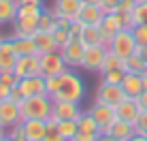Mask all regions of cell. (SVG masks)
Masks as SVG:
<instances>
[{
	"mask_svg": "<svg viewBox=\"0 0 147 141\" xmlns=\"http://www.w3.org/2000/svg\"><path fill=\"white\" fill-rule=\"evenodd\" d=\"M121 88H124V94L130 98H136L141 92H143V81H141V75L136 73H126L124 79H121Z\"/></svg>",
	"mask_w": 147,
	"mask_h": 141,
	"instance_id": "44dd1931",
	"label": "cell"
},
{
	"mask_svg": "<svg viewBox=\"0 0 147 141\" xmlns=\"http://www.w3.org/2000/svg\"><path fill=\"white\" fill-rule=\"evenodd\" d=\"M15 62H17V54L13 49V39H4L0 43V73H13Z\"/></svg>",
	"mask_w": 147,
	"mask_h": 141,
	"instance_id": "5bb4252c",
	"label": "cell"
},
{
	"mask_svg": "<svg viewBox=\"0 0 147 141\" xmlns=\"http://www.w3.org/2000/svg\"><path fill=\"white\" fill-rule=\"evenodd\" d=\"M40 13L38 15H17L13 22V37H32L38 30Z\"/></svg>",
	"mask_w": 147,
	"mask_h": 141,
	"instance_id": "30bf717a",
	"label": "cell"
},
{
	"mask_svg": "<svg viewBox=\"0 0 147 141\" xmlns=\"http://www.w3.org/2000/svg\"><path fill=\"white\" fill-rule=\"evenodd\" d=\"M130 30H132V34H134L136 45H139V47H145V45H147V26L141 24V26H132Z\"/></svg>",
	"mask_w": 147,
	"mask_h": 141,
	"instance_id": "836d02e7",
	"label": "cell"
},
{
	"mask_svg": "<svg viewBox=\"0 0 147 141\" xmlns=\"http://www.w3.org/2000/svg\"><path fill=\"white\" fill-rule=\"evenodd\" d=\"M134 126V135H141V137H147V109H141L136 120L132 122Z\"/></svg>",
	"mask_w": 147,
	"mask_h": 141,
	"instance_id": "4dcf8cb0",
	"label": "cell"
},
{
	"mask_svg": "<svg viewBox=\"0 0 147 141\" xmlns=\"http://www.w3.org/2000/svg\"><path fill=\"white\" fill-rule=\"evenodd\" d=\"M19 90H22L24 96H43L47 94V88H45V77L43 75H32V77H24L19 79Z\"/></svg>",
	"mask_w": 147,
	"mask_h": 141,
	"instance_id": "8fae6325",
	"label": "cell"
},
{
	"mask_svg": "<svg viewBox=\"0 0 147 141\" xmlns=\"http://www.w3.org/2000/svg\"><path fill=\"white\" fill-rule=\"evenodd\" d=\"M134 2H147V0H134Z\"/></svg>",
	"mask_w": 147,
	"mask_h": 141,
	"instance_id": "f5cc1de1",
	"label": "cell"
},
{
	"mask_svg": "<svg viewBox=\"0 0 147 141\" xmlns=\"http://www.w3.org/2000/svg\"><path fill=\"white\" fill-rule=\"evenodd\" d=\"M0 122H2V126L7 128V130L11 128V126H15V124L22 122L19 105L13 103V100H9V98L0 100Z\"/></svg>",
	"mask_w": 147,
	"mask_h": 141,
	"instance_id": "7c38bea8",
	"label": "cell"
},
{
	"mask_svg": "<svg viewBox=\"0 0 147 141\" xmlns=\"http://www.w3.org/2000/svg\"><path fill=\"white\" fill-rule=\"evenodd\" d=\"M102 133H109L111 137H115L117 141H128V139L134 135V126H132L130 122H126V120H119V118H117L113 124H109Z\"/></svg>",
	"mask_w": 147,
	"mask_h": 141,
	"instance_id": "ffe728a7",
	"label": "cell"
},
{
	"mask_svg": "<svg viewBox=\"0 0 147 141\" xmlns=\"http://www.w3.org/2000/svg\"><path fill=\"white\" fill-rule=\"evenodd\" d=\"M17 15V0H0V26L15 22Z\"/></svg>",
	"mask_w": 147,
	"mask_h": 141,
	"instance_id": "484cf974",
	"label": "cell"
},
{
	"mask_svg": "<svg viewBox=\"0 0 147 141\" xmlns=\"http://www.w3.org/2000/svg\"><path fill=\"white\" fill-rule=\"evenodd\" d=\"M124 70L126 73H136V75H143L147 70V64H145V60L141 58L139 52L132 54V56H128V58H124Z\"/></svg>",
	"mask_w": 147,
	"mask_h": 141,
	"instance_id": "d4e9b609",
	"label": "cell"
},
{
	"mask_svg": "<svg viewBox=\"0 0 147 141\" xmlns=\"http://www.w3.org/2000/svg\"><path fill=\"white\" fill-rule=\"evenodd\" d=\"M66 62H64L62 54L58 52H49V54H43L40 56V75L43 77H55V75H62L66 70Z\"/></svg>",
	"mask_w": 147,
	"mask_h": 141,
	"instance_id": "8992f818",
	"label": "cell"
},
{
	"mask_svg": "<svg viewBox=\"0 0 147 141\" xmlns=\"http://www.w3.org/2000/svg\"><path fill=\"white\" fill-rule=\"evenodd\" d=\"M83 24L79 22V19H73V22H70V26H68V32H70V37L73 39H79L81 37V32H83Z\"/></svg>",
	"mask_w": 147,
	"mask_h": 141,
	"instance_id": "8d00e7d4",
	"label": "cell"
},
{
	"mask_svg": "<svg viewBox=\"0 0 147 141\" xmlns=\"http://www.w3.org/2000/svg\"><path fill=\"white\" fill-rule=\"evenodd\" d=\"M0 100H4V98H2V94H0Z\"/></svg>",
	"mask_w": 147,
	"mask_h": 141,
	"instance_id": "11a10c76",
	"label": "cell"
},
{
	"mask_svg": "<svg viewBox=\"0 0 147 141\" xmlns=\"http://www.w3.org/2000/svg\"><path fill=\"white\" fill-rule=\"evenodd\" d=\"M24 98H26V96H24V94H22V90H19V85H13V88H11V92H9V100H13V103H22V100Z\"/></svg>",
	"mask_w": 147,
	"mask_h": 141,
	"instance_id": "ab89813d",
	"label": "cell"
},
{
	"mask_svg": "<svg viewBox=\"0 0 147 141\" xmlns=\"http://www.w3.org/2000/svg\"><path fill=\"white\" fill-rule=\"evenodd\" d=\"M17 4H38V7H43V0H17Z\"/></svg>",
	"mask_w": 147,
	"mask_h": 141,
	"instance_id": "f6af8a7d",
	"label": "cell"
},
{
	"mask_svg": "<svg viewBox=\"0 0 147 141\" xmlns=\"http://www.w3.org/2000/svg\"><path fill=\"white\" fill-rule=\"evenodd\" d=\"M53 39H55V43H58V47H64V45H66L73 37H70L68 28H60L58 26V28L53 30Z\"/></svg>",
	"mask_w": 147,
	"mask_h": 141,
	"instance_id": "e575fe53",
	"label": "cell"
},
{
	"mask_svg": "<svg viewBox=\"0 0 147 141\" xmlns=\"http://www.w3.org/2000/svg\"><path fill=\"white\" fill-rule=\"evenodd\" d=\"M124 75H126V70H121V68H115V70H107V73H102L100 75V81H105V83H121V79H124Z\"/></svg>",
	"mask_w": 147,
	"mask_h": 141,
	"instance_id": "1f68e13d",
	"label": "cell"
},
{
	"mask_svg": "<svg viewBox=\"0 0 147 141\" xmlns=\"http://www.w3.org/2000/svg\"><path fill=\"white\" fill-rule=\"evenodd\" d=\"M107 49L105 45H90L83 52V62H81V68L90 70V73H100V66H102V60L107 56Z\"/></svg>",
	"mask_w": 147,
	"mask_h": 141,
	"instance_id": "9c48e42d",
	"label": "cell"
},
{
	"mask_svg": "<svg viewBox=\"0 0 147 141\" xmlns=\"http://www.w3.org/2000/svg\"><path fill=\"white\" fill-rule=\"evenodd\" d=\"M81 4H100V0H81Z\"/></svg>",
	"mask_w": 147,
	"mask_h": 141,
	"instance_id": "c3c4849f",
	"label": "cell"
},
{
	"mask_svg": "<svg viewBox=\"0 0 147 141\" xmlns=\"http://www.w3.org/2000/svg\"><path fill=\"white\" fill-rule=\"evenodd\" d=\"M134 0H121L119 2V7H117V11H121V13H132V9H134Z\"/></svg>",
	"mask_w": 147,
	"mask_h": 141,
	"instance_id": "60d3db41",
	"label": "cell"
},
{
	"mask_svg": "<svg viewBox=\"0 0 147 141\" xmlns=\"http://www.w3.org/2000/svg\"><path fill=\"white\" fill-rule=\"evenodd\" d=\"M83 52H85V45L81 43V39H70L64 47H60V54H62V58H64L68 68H79L81 66Z\"/></svg>",
	"mask_w": 147,
	"mask_h": 141,
	"instance_id": "ba28073f",
	"label": "cell"
},
{
	"mask_svg": "<svg viewBox=\"0 0 147 141\" xmlns=\"http://www.w3.org/2000/svg\"><path fill=\"white\" fill-rule=\"evenodd\" d=\"M147 26V2H136L132 9V26Z\"/></svg>",
	"mask_w": 147,
	"mask_h": 141,
	"instance_id": "f546056e",
	"label": "cell"
},
{
	"mask_svg": "<svg viewBox=\"0 0 147 141\" xmlns=\"http://www.w3.org/2000/svg\"><path fill=\"white\" fill-rule=\"evenodd\" d=\"M2 41H4V37H2V34H0V43H2Z\"/></svg>",
	"mask_w": 147,
	"mask_h": 141,
	"instance_id": "db71d44e",
	"label": "cell"
},
{
	"mask_svg": "<svg viewBox=\"0 0 147 141\" xmlns=\"http://www.w3.org/2000/svg\"><path fill=\"white\" fill-rule=\"evenodd\" d=\"M126 98L124 94V88L121 83H105L100 81V85L96 88V94H94V103H105V105H117Z\"/></svg>",
	"mask_w": 147,
	"mask_h": 141,
	"instance_id": "5b68a950",
	"label": "cell"
},
{
	"mask_svg": "<svg viewBox=\"0 0 147 141\" xmlns=\"http://www.w3.org/2000/svg\"><path fill=\"white\" fill-rule=\"evenodd\" d=\"M79 39H81V43H83L85 47H90V45H105V37H102L100 26H85ZM105 47H107V45H105Z\"/></svg>",
	"mask_w": 147,
	"mask_h": 141,
	"instance_id": "7402d4cb",
	"label": "cell"
},
{
	"mask_svg": "<svg viewBox=\"0 0 147 141\" xmlns=\"http://www.w3.org/2000/svg\"><path fill=\"white\" fill-rule=\"evenodd\" d=\"M13 73L17 75V79L32 77V75H40V56L38 54H28V56H17Z\"/></svg>",
	"mask_w": 147,
	"mask_h": 141,
	"instance_id": "52a82bcc",
	"label": "cell"
},
{
	"mask_svg": "<svg viewBox=\"0 0 147 141\" xmlns=\"http://www.w3.org/2000/svg\"><path fill=\"white\" fill-rule=\"evenodd\" d=\"M105 17V11L100 9V4H81V11L77 19L83 26H100Z\"/></svg>",
	"mask_w": 147,
	"mask_h": 141,
	"instance_id": "9a60e30c",
	"label": "cell"
},
{
	"mask_svg": "<svg viewBox=\"0 0 147 141\" xmlns=\"http://www.w3.org/2000/svg\"><path fill=\"white\" fill-rule=\"evenodd\" d=\"M83 113L79 107V103L75 100H51V111H49V118L51 122H60V120H77L79 115Z\"/></svg>",
	"mask_w": 147,
	"mask_h": 141,
	"instance_id": "277c9868",
	"label": "cell"
},
{
	"mask_svg": "<svg viewBox=\"0 0 147 141\" xmlns=\"http://www.w3.org/2000/svg\"><path fill=\"white\" fill-rule=\"evenodd\" d=\"M85 96V81L75 68H66L60 75V90L51 100H75L81 103Z\"/></svg>",
	"mask_w": 147,
	"mask_h": 141,
	"instance_id": "6da1fadb",
	"label": "cell"
},
{
	"mask_svg": "<svg viewBox=\"0 0 147 141\" xmlns=\"http://www.w3.org/2000/svg\"><path fill=\"white\" fill-rule=\"evenodd\" d=\"M77 124H79V130H83V133H92V135H100L102 133V128H100V124L96 122V118L90 111H83L77 118Z\"/></svg>",
	"mask_w": 147,
	"mask_h": 141,
	"instance_id": "cb8c5ba5",
	"label": "cell"
},
{
	"mask_svg": "<svg viewBox=\"0 0 147 141\" xmlns=\"http://www.w3.org/2000/svg\"><path fill=\"white\" fill-rule=\"evenodd\" d=\"M9 139H11V141H28L26 137H9Z\"/></svg>",
	"mask_w": 147,
	"mask_h": 141,
	"instance_id": "681fc988",
	"label": "cell"
},
{
	"mask_svg": "<svg viewBox=\"0 0 147 141\" xmlns=\"http://www.w3.org/2000/svg\"><path fill=\"white\" fill-rule=\"evenodd\" d=\"M96 141H117V139H115V137H111L109 133H100L98 137H96Z\"/></svg>",
	"mask_w": 147,
	"mask_h": 141,
	"instance_id": "ee69618b",
	"label": "cell"
},
{
	"mask_svg": "<svg viewBox=\"0 0 147 141\" xmlns=\"http://www.w3.org/2000/svg\"><path fill=\"white\" fill-rule=\"evenodd\" d=\"M51 111V98L47 94L43 96H28L19 103V113L24 120H47Z\"/></svg>",
	"mask_w": 147,
	"mask_h": 141,
	"instance_id": "7a4b0ae2",
	"label": "cell"
},
{
	"mask_svg": "<svg viewBox=\"0 0 147 141\" xmlns=\"http://www.w3.org/2000/svg\"><path fill=\"white\" fill-rule=\"evenodd\" d=\"M136 103H139L141 109H147V90H143V92L136 96Z\"/></svg>",
	"mask_w": 147,
	"mask_h": 141,
	"instance_id": "7bdbcfd3",
	"label": "cell"
},
{
	"mask_svg": "<svg viewBox=\"0 0 147 141\" xmlns=\"http://www.w3.org/2000/svg\"><path fill=\"white\" fill-rule=\"evenodd\" d=\"M45 88H47V96L53 98L55 94H58V90H60V75H55V77H45Z\"/></svg>",
	"mask_w": 147,
	"mask_h": 141,
	"instance_id": "d590c367",
	"label": "cell"
},
{
	"mask_svg": "<svg viewBox=\"0 0 147 141\" xmlns=\"http://www.w3.org/2000/svg\"><path fill=\"white\" fill-rule=\"evenodd\" d=\"M136 52L141 54V58H143V60H145V64H147V45H145V47H139Z\"/></svg>",
	"mask_w": 147,
	"mask_h": 141,
	"instance_id": "bcb514c9",
	"label": "cell"
},
{
	"mask_svg": "<svg viewBox=\"0 0 147 141\" xmlns=\"http://www.w3.org/2000/svg\"><path fill=\"white\" fill-rule=\"evenodd\" d=\"M139 111H141V107H139V103H136V98H130V96H126L121 103L115 105V113H117V118L126 120V122H130V124L136 120Z\"/></svg>",
	"mask_w": 147,
	"mask_h": 141,
	"instance_id": "d6986e66",
	"label": "cell"
},
{
	"mask_svg": "<svg viewBox=\"0 0 147 141\" xmlns=\"http://www.w3.org/2000/svg\"><path fill=\"white\" fill-rule=\"evenodd\" d=\"M90 113L96 118V122L100 124V128H107L109 124H113L117 120V113H115V107L113 105H105V103H94L90 107Z\"/></svg>",
	"mask_w": 147,
	"mask_h": 141,
	"instance_id": "4fadbf2b",
	"label": "cell"
},
{
	"mask_svg": "<svg viewBox=\"0 0 147 141\" xmlns=\"http://www.w3.org/2000/svg\"><path fill=\"white\" fill-rule=\"evenodd\" d=\"M136 49H139V45H136L134 34H132L130 28H124V30H119L117 34H113V39H111V43H109V52L117 54L119 58L132 56V54H136Z\"/></svg>",
	"mask_w": 147,
	"mask_h": 141,
	"instance_id": "3957f363",
	"label": "cell"
},
{
	"mask_svg": "<svg viewBox=\"0 0 147 141\" xmlns=\"http://www.w3.org/2000/svg\"><path fill=\"white\" fill-rule=\"evenodd\" d=\"M115 68L124 70V58H119L117 54H113V52H109V49H107V56H105L102 66H100V75L107 73V70H115Z\"/></svg>",
	"mask_w": 147,
	"mask_h": 141,
	"instance_id": "83f0119b",
	"label": "cell"
},
{
	"mask_svg": "<svg viewBox=\"0 0 147 141\" xmlns=\"http://www.w3.org/2000/svg\"><path fill=\"white\" fill-rule=\"evenodd\" d=\"M128 141H147V137H141V135H132Z\"/></svg>",
	"mask_w": 147,
	"mask_h": 141,
	"instance_id": "7dc6e473",
	"label": "cell"
},
{
	"mask_svg": "<svg viewBox=\"0 0 147 141\" xmlns=\"http://www.w3.org/2000/svg\"><path fill=\"white\" fill-rule=\"evenodd\" d=\"M58 130L64 137V141H73L75 135L79 133V124H77V120H60L58 122Z\"/></svg>",
	"mask_w": 147,
	"mask_h": 141,
	"instance_id": "4316f807",
	"label": "cell"
},
{
	"mask_svg": "<svg viewBox=\"0 0 147 141\" xmlns=\"http://www.w3.org/2000/svg\"><path fill=\"white\" fill-rule=\"evenodd\" d=\"M121 0H100V9H102L105 13H115L117 11Z\"/></svg>",
	"mask_w": 147,
	"mask_h": 141,
	"instance_id": "74e56055",
	"label": "cell"
},
{
	"mask_svg": "<svg viewBox=\"0 0 147 141\" xmlns=\"http://www.w3.org/2000/svg\"><path fill=\"white\" fill-rule=\"evenodd\" d=\"M2 135H7V128L2 126V122H0V137H2Z\"/></svg>",
	"mask_w": 147,
	"mask_h": 141,
	"instance_id": "f907efd6",
	"label": "cell"
},
{
	"mask_svg": "<svg viewBox=\"0 0 147 141\" xmlns=\"http://www.w3.org/2000/svg\"><path fill=\"white\" fill-rule=\"evenodd\" d=\"M0 141H11V139H9V135H2V137H0Z\"/></svg>",
	"mask_w": 147,
	"mask_h": 141,
	"instance_id": "816d5d0a",
	"label": "cell"
},
{
	"mask_svg": "<svg viewBox=\"0 0 147 141\" xmlns=\"http://www.w3.org/2000/svg\"><path fill=\"white\" fill-rule=\"evenodd\" d=\"M34 39V45H36V54L43 56V54H49V52H58V43L53 39V32H45V30H36L32 34Z\"/></svg>",
	"mask_w": 147,
	"mask_h": 141,
	"instance_id": "ac0fdd59",
	"label": "cell"
},
{
	"mask_svg": "<svg viewBox=\"0 0 147 141\" xmlns=\"http://www.w3.org/2000/svg\"><path fill=\"white\" fill-rule=\"evenodd\" d=\"M0 81L13 88V85L19 83V79H17V75H15V73H0Z\"/></svg>",
	"mask_w": 147,
	"mask_h": 141,
	"instance_id": "f35d334b",
	"label": "cell"
},
{
	"mask_svg": "<svg viewBox=\"0 0 147 141\" xmlns=\"http://www.w3.org/2000/svg\"><path fill=\"white\" fill-rule=\"evenodd\" d=\"M81 11V0H55L51 13L55 17H66V19H77V15Z\"/></svg>",
	"mask_w": 147,
	"mask_h": 141,
	"instance_id": "2e32d148",
	"label": "cell"
},
{
	"mask_svg": "<svg viewBox=\"0 0 147 141\" xmlns=\"http://www.w3.org/2000/svg\"><path fill=\"white\" fill-rule=\"evenodd\" d=\"M96 137H98V135H92V133H83V130H79V133L75 135L73 141H96Z\"/></svg>",
	"mask_w": 147,
	"mask_h": 141,
	"instance_id": "b9f144b4",
	"label": "cell"
},
{
	"mask_svg": "<svg viewBox=\"0 0 147 141\" xmlns=\"http://www.w3.org/2000/svg\"><path fill=\"white\" fill-rule=\"evenodd\" d=\"M58 28V19L51 13V9H43L40 13V22H38V30H45V32H53Z\"/></svg>",
	"mask_w": 147,
	"mask_h": 141,
	"instance_id": "f1b7e54d",
	"label": "cell"
},
{
	"mask_svg": "<svg viewBox=\"0 0 147 141\" xmlns=\"http://www.w3.org/2000/svg\"><path fill=\"white\" fill-rule=\"evenodd\" d=\"M43 141H64V137L60 135V130H58V122L47 120V133H45Z\"/></svg>",
	"mask_w": 147,
	"mask_h": 141,
	"instance_id": "d6a6232c",
	"label": "cell"
},
{
	"mask_svg": "<svg viewBox=\"0 0 147 141\" xmlns=\"http://www.w3.org/2000/svg\"><path fill=\"white\" fill-rule=\"evenodd\" d=\"M24 137L28 141H43L47 133V120H24Z\"/></svg>",
	"mask_w": 147,
	"mask_h": 141,
	"instance_id": "e0dca14e",
	"label": "cell"
},
{
	"mask_svg": "<svg viewBox=\"0 0 147 141\" xmlns=\"http://www.w3.org/2000/svg\"><path fill=\"white\" fill-rule=\"evenodd\" d=\"M13 39V49L17 56H28V54H36V45L32 37H11Z\"/></svg>",
	"mask_w": 147,
	"mask_h": 141,
	"instance_id": "603a6c76",
	"label": "cell"
}]
</instances>
